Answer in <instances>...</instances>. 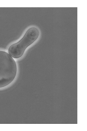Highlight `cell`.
Instances as JSON below:
<instances>
[{
    "label": "cell",
    "mask_w": 87,
    "mask_h": 131,
    "mask_svg": "<svg viewBox=\"0 0 87 131\" xmlns=\"http://www.w3.org/2000/svg\"><path fill=\"white\" fill-rule=\"evenodd\" d=\"M17 72L15 61L7 52L0 50V88L11 83L15 78Z\"/></svg>",
    "instance_id": "1"
},
{
    "label": "cell",
    "mask_w": 87,
    "mask_h": 131,
    "mask_svg": "<svg viewBox=\"0 0 87 131\" xmlns=\"http://www.w3.org/2000/svg\"><path fill=\"white\" fill-rule=\"evenodd\" d=\"M39 34V31L36 27L29 28L21 39L10 46L8 49L9 54L14 58H20L27 48L37 39Z\"/></svg>",
    "instance_id": "2"
}]
</instances>
